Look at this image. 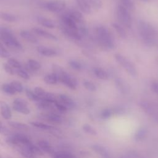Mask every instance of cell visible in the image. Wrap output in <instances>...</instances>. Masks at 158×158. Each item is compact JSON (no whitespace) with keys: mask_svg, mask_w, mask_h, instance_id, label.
I'll list each match as a JSON object with an SVG mask.
<instances>
[{"mask_svg":"<svg viewBox=\"0 0 158 158\" xmlns=\"http://www.w3.org/2000/svg\"><path fill=\"white\" fill-rule=\"evenodd\" d=\"M13 104L28 106V102H27V101H25V99H22V98H16V99H15L14 102H13Z\"/></svg>","mask_w":158,"mask_h":158,"instance_id":"46","label":"cell"},{"mask_svg":"<svg viewBox=\"0 0 158 158\" xmlns=\"http://www.w3.org/2000/svg\"><path fill=\"white\" fill-rule=\"evenodd\" d=\"M25 94L27 96V98L32 101H36V102H39L41 99L35 93L34 91H32L30 89H26L25 90Z\"/></svg>","mask_w":158,"mask_h":158,"instance_id":"31","label":"cell"},{"mask_svg":"<svg viewBox=\"0 0 158 158\" xmlns=\"http://www.w3.org/2000/svg\"><path fill=\"white\" fill-rule=\"evenodd\" d=\"M2 91L7 94L13 95L15 94V91L10 85V83H4L2 86Z\"/></svg>","mask_w":158,"mask_h":158,"instance_id":"32","label":"cell"},{"mask_svg":"<svg viewBox=\"0 0 158 158\" xmlns=\"http://www.w3.org/2000/svg\"><path fill=\"white\" fill-rule=\"evenodd\" d=\"M10 85H12V86L13 87V88L14 89V90L15 91L16 93L17 92V93H21V92L23 91V85L19 81H13L10 83Z\"/></svg>","mask_w":158,"mask_h":158,"instance_id":"39","label":"cell"},{"mask_svg":"<svg viewBox=\"0 0 158 158\" xmlns=\"http://www.w3.org/2000/svg\"><path fill=\"white\" fill-rule=\"evenodd\" d=\"M112 27L116 31L117 33L122 38H125L127 37V33L125 30L123 28L122 25L117 23H112Z\"/></svg>","mask_w":158,"mask_h":158,"instance_id":"27","label":"cell"},{"mask_svg":"<svg viewBox=\"0 0 158 158\" xmlns=\"http://www.w3.org/2000/svg\"><path fill=\"white\" fill-rule=\"evenodd\" d=\"M44 81L46 83L49 85L56 84L59 81L58 77L54 73H49L44 77Z\"/></svg>","mask_w":158,"mask_h":158,"instance_id":"23","label":"cell"},{"mask_svg":"<svg viewBox=\"0 0 158 158\" xmlns=\"http://www.w3.org/2000/svg\"><path fill=\"white\" fill-rule=\"evenodd\" d=\"M18 152L25 158H33L35 155L29 150V149L23 145L16 146Z\"/></svg>","mask_w":158,"mask_h":158,"instance_id":"20","label":"cell"},{"mask_svg":"<svg viewBox=\"0 0 158 158\" xmlns=\"http://www.w3.org/2000/svg\"><path fill=\"white\" fill-rule=\"evenodd\" d=\"M17 75L20 77L21 78L25 79V80H29L30 79V75L29 74L24 70H22V69H18L17 70Z\"/></svg>","mask_w":158,"mask_h":158,"instance_id":"43","label":"cell"},{"mask_svg":"<svg viewBox=\"0 0 158 158\" xmlns=\"http://www.w3.org/2000/svg\"><path fill=\"white\" fill-rule=\"evenodd\" d=\"M0 19L9 22H14L17 20V17L16 15L5 12L0 13Z\"/></svg>","mask_w":158,"mask_h":158,"instance_id":"25","label":"cell"},{"mask_svg":"<svg viewBox=\"0 0 158 158\" xmlns=\"http://www.w3.org/2000/svg\"><path fill=\"white\" fill-rule=\"evenodd\" d=\"M68 15L76 23H82L84 22V18L82 14L78 10H72L70 12Z\"/></svg>","mask_w":158,"mask_h":158,"instance_id":"19","label":"cell"},{"mask_svg":"<svg viewBox=\"0 0 158 158\" xmlns=\"http://www.w3.org/2000/svg\"><path fill=\"white\" fill-rule=\"evenodd\" d=\"M20 35L26 41H28L32 43H36L38 42V39L36 36L32 33L31 32L26 30H22L20 31Z\"/></svg>","mask_w":158,"mask_h":158,"instance_id":"15","label":"cell"},{"mask_svg":"<svg viewBox=\"0 0 158 158\" xmlns=\"http://www.w3.org/2000/svg\"><path fill=\"white\" fill-rule=\"evenodd\" d=\"M117 14L118 19L125 27L129 28H131L132 25V19L128 10L122 4H120L117 9Z\"/></svg>","mask_w":158,"mask_h":158,"instance_id":"6","label":"cell"},{"mask_svg":"<svg viewBox=\"0 0 158 158\" xmlns=\"http://www.w3.org/2000/svg\"><path fill=\"white\" fill-rule=\"evenodd\" d=\"M121 4L128 10H133L135 8V5L131 0H120Z\"/></svg>","mask_w":158,"mask_h":158,"instance_id":"34","label":"cell"},{"mask_svg":"<svg viewBox=\"0 0 158 158\" xmlns=\"http://www.w3.org/2000/svg\"><path fill=\"white\" fill-rule=\"evenodd\" d=\"M66 3L64 0H50L46 3V9L52 12H59L64 10Z\"/></svg>","mask_w":158,"mask_h":158,"instance_id":"8","label":"cell"},{"mask_svg":"<svg viewBox=\"0 0 158 158\" xmlns=\"http://www.w3.org/2000/svg\"><path fill=\"white\" fill-rule=\"evenodd\" d=\"M0 158H2V157L0 156Z\"/></svg>","mask_w":158,"mask_h":158,"instance_id":"49","label":"cell"},{"mask_svg":"<svg viewBox=\"0 0 158 158\" xmlns=\"http://www.w3.org/2000/svg\"><path fill=\"white\" fill-rule=\"evenodd\" d=\"M54 107L56 108V110H57L59 112H65L67 110V108L66 106H65L60 101H56L54 103H53Z\"/></svg>","mask_w":158,"mask_h":158,"instance_id":"36","label":"cell"},{"mask_svg":"<svg viewBox=\"0 0 158 158\" xmlns=\"http://www.w3.org/2000/svg\"><path fill=\"white\" fill-rule=\"evenodd\" d=\"M0 56L3 58H7L10 56L9 52L3 46L1 41H0Z\"/></svg>","mask_w":158,"mask_h":158,"instance_id":"40","label":"cell"},{"mask_svg":"<svg viewBox=\"0 0 158 158\" xmlns=\"http://www.w3.org/2000/svg\"><path fill=\"white\" fill-rule=\"evenodd\" d=\"M6 141L12 146H26L31 143V141L25 135L22 134H15L7 137Z\"/></svg>","mask_w":158,"mask_h":158,"instance_id":"7","label":"cell"},{"mask_svg":"<svg viewBox=\"0 0 158 158\" xmlns=\"http://www.w3.org/2000/svg\"><path fill=\"white\" fill-rule=\"evenodd\" d=\"M94 73L97 78L101 80H107L109 78L107 73L101 68H94Z\"/></svg>","mask_w":158,"mask_h":158,"instance_id":"26","label":"cell"},{"mask_svg":"<svg viewBox=\"0 0 158 158\" xmlns=\"http://www.w3.org/2000/svg\"><path fill=\"white\" fill-rule=\"evenodd\" d=\"M27 66L30 70L33 71L38 70L41 68V64L35 59H29L27 62Z\"/></svg>","mask_w":158,"mask_h":158,"instance_id":"30","label":"cell"},{"mask_svg":"<svg viewBox=\"0 0 158 158\" xmlns=\"http://www.w3.org/2000/svg\"><path fill=\"white\" fill-rule=\"evenodd\" d=\"M89 3L91 7H92L93 9L98 10L101 8L102 3L101 0H86Z\"/></svg>","mask_w":158,"mask_h":158,"instance_id":"33","label":"cell"},{"mask_svg":"<svg viewBox=\"0 0 158 158\" xmlns=\"http://www.w3.org/2000/svg\"><path fill=\"white\" fill-rule=\"evenodd\" d=\"M115 59L117 62L132 77L137 75V70L134 64L120 54H115Z\"/></svg>","mask_w":158,"mask_h":158,"instance_id":"5","label":"cell"},{"mask_svg":"<svg viewBox=\"0 0 158 158\" xmlns=\"http://www.w3.org/2000/svg\"><path fill=\"white\" fill-rule=\"evenodd\" d=\"M59 101H60L67 109H73L75 106L74 101L69 96L66 94H59Z\"/></svg>","mask_w":158,"mask_h":158,"instance_id":"13","label":"cell"},{"mask_svg":"<svg viewBox=\"0 0 158 158\" xmlns=\"http://www.w3.org/2000/svg\"><path fill=\"white\" fill-rule=\"evenodd\" d=\"M32 30L35 33L37 34L39 36H43V38H45L46 39L50 40H54V41L57 40V38L56 37V36L43 29H41L38 27H34L33 28Z\"/></svg>","mask_w":158,"mask_h":158,"instance_id":"12","label":"cell"},{"mask_svg":"<svg viewBox=\"0 0 158 158\" xmlns=\"http://www.w3.org/2000/svg\"><path fill=\"white\" fill-rule=\"evenodd\" d=\"M69 65L70 66L75 69V70H80L82 69V65L80 62H78V61H76V60H70L69 62Z\"/></svg>","mask_w":158,"mask_h":158,"instance_id":"42","label":"cell"},{"mask_svg":"<svg viewBox=\"0 0 158 158\" xmlns=\"http://www.w3.org/2000/svg\"><path fill=\"white\" fill-rule=\"evenodd\" d=\"M12 107L15 111L21 113V114H25V115L29 114L30 112V109L28 107V106H26L13 104Z\"/></svg>","mask_w":158,"mask_h":158,"instance_id":"24","label":"cell"},{"mask_svg":"<svg viewBox=\"0 0 158 158\" xmlns=\"http://www.w3.org/2000/svg\"><path fill=\"white\" fill-rule=\"evenodd\" d=\"M40 118L51 123H60L63 121V118L58 114L54 112H49L47 113L41 114Z\"/></svg>","mask_w":158,"mask_h":158,"instance_id":"9","label":"cell"},{"mask_svg":"<svg viewBox=\"0 0 158 158\" xmlns=\"http://www.w3.org/2000/svg\"><path fill=\"white\" fill-rule=\"evenodd\" d=\"M25 146H27L29 150L35 156V155H38V156H43V151L38 147V146H36L34 144H33L31 142L30 143H29L28 144L26 145Z\"/></svg>","mask_w":158,"mask_h":158,"instance_id":"28","label":"cell"},{"mask_svg":"<svg viewBox=\"0 0 158 158\" xmlns=\"http://www.w3.org/2000/svg\"><path fill=\"white\" fill-rule=\"evenodd\" d=\"M37 21L39 24L47 28H53L56 26L54 22L48 18H46L43 17H38L37 18Z\"/></svg>","mask_w":158,"mask_h":158,"instance_id":"18","label":"cell"},{"mask_svg":"<svg viewBox=\"0 0 158 158\" xmlns=\"http://www.w3.org/2000/svg\"><path fill=\"white\" fill-rule=\"evenodd\" d=\"M34 92H35V93L40 98L41 100H42V99L44 98V96L46 95V93H47L43 88L39 87V86L35 87V88H34ZM41 100H40V101H41Z\"/></svg>","mask_w":158,"mask_h":158,"instance_id":"38","label":"cell"},{"mask_svg":"<svg viewBox=\"0 0 158 158\" xmlns=\"http://www.w3.org/2000/svg\"><path fill=\"white\" fill-rule=\"evenodd\" d=\"M142 1H147V0H142Z\"/></svg>","mask_w":158,"mask_h":158,"instance_id":"50","label":"cell"},{"mask_svg":"<svg viewBox=\"0 0 158 158\" xmlns=\"http://www.w3.org/2000/svg\"><path fill=\"white\" fill-rule=\"evenodd\" d=\"M115 83L117 86L121 90H126V89L127 88V83L122 80V78H117L115 80Z\"/></svg>","mask_w":158,"mask_h":158,"instance_id":"37","label":"cell"},{"mask_svg":"<svg viewBox=\"0 0 158 158\" xmlns=\"http://www.w3.org/2000/svg\"><path fill=\"white\" fill-rule=\"evenodd\" d=\"M4 69L7 73H9V75H14V73H15V72L13 69V67H12L8 64H4Z\"/></svg>","mask_w":158,"mask_h":158,"instance_id":"45","label":"cell"},{"mask_svg":"<svg viewBox=\"0 0 158 158\" xmlns=\"http://www.w3.org/2000/svg\"><path fill=\"white\" fill-rule=\"evenodd\" d=\"M37 51L38 52L44 56H48V57H51V56H54L57 54V52L56 50L52 48H49L46 46H40L37 48Z\"/></svg>","mask_w":158,"mask_h":158,"instance_id":"16","label":"cell"},{"mask_svg":"<svg viewBox=\"0 0 158 158\" xmlns=\"http://www.w3.org/2000/svg\"><path fill=\"white\" fill-rule=\"evenodd\" d=\"M30 123L32 126H33L36 128L43 130H48V131H56V130H57V129L56 127H54V126L50 125L49 124L44 123L41 122L34 121V122H31Z\"/></svg>","mask_w":158,"mask_h":158,"instance_id":"17","label":"cell"},{"mask_svg":"<svg viewBox=\"0 0 158 158\" xmlns=\"http://www.w3.org/2000/svg\"><path fill=\"white\" fill-rule=\"evenodd\" d=\"M38 147L43 151L48 154H52L54 152V149L51 144L46 140H40L37 143Z\"/></svg>","mask_w":158,"mask_h":158,"instance_id":"14","label":"cell"},{"mask_svg":"<svg viewBox=\"0 0 158 158\" xmlns=\"http://www.w3.org/2000/svg\"><path fill=\"white\" fill-rule=\"evenodd\" d=\"M8 129L2 124L1 121L0 120V133L2 134H7L9 133Z\"/></svg>","mask_w":158,"mask_h":158,"instance_id":"47","label":"cell"},{"mask_svg":"<svg viewBox=\"0 0 158 158\" xmlns=\"http://www.w3.org/2000/svg\"><path fill=\"white\" fill-rule=\"evenodd\" d=\"M53 158H77L72 153L67 151H59L54 152L52 154Z\"/></svg>","mask_w":158,"mask_h":158,"instance_id":"22","label":"cell"},{"mask_svg":"<svg viewBox=\"0 0 158 158\" xmlns=\"http://www.w3.org/2000/svg\"><path fill=\"white\" fill-rule=\"evenodd\" d=\"M62 20L64 26L67 28L74 31H78V27H77V23L68 15H65L62 16Z\"/></svg>","mask_w":158,"mask_h":158,"instance_id":"10","label":"cell"},{"mask_svg":"<svg viewBox=\"0 0 158 158\" xmlns=\"http://www.w3.org/2000/svg\"><path fill=\"white\" fill-rule=\"evenodd\" d=\"M152 88L154 92L158 94V82H154L152 83Z\"/></svg>","mask_w":158,"mask_h":158,"instance_id":"48","label":"cell"},{"mask_svg":"<svg viewBox=\"0 0 158 158\" xmlns=\"http://www.w3.org/2000/svg\"><path fill=\"white\" fill-rule=\"evenodd\" d=\"M7 64L9 65H10L12 67L15 68V69H20L22 67L21 64L14 58H12V57L9 58L8 60H7Z\"/></svg>","mask_w":158,"mask_h":158,"instance_id":"35","label":"cell"},{"mask_svg":"<svg viewBox=\"0 0 158 158\" xmlns=\"http://www.w3.org/2000/svg\"><path fill=\"white\" fill-rule=\"evenodd\" d=\"M0 41L10 48L22 49V46L15 38L13 31L7 27H0Z\"/></svg>","mask_w":158,"mask_h":158,"instance_id":"2","label":"cell"},{"mask_svg":"<svg viewBox=\"0 0 158 158\" xmlns=\"http://www.w3.org/2000/svg\"><path fill=\"white\" fill-rule=\"evenodd\" d=\"M0 112L2 117L4 119L8 120L12 117L11 110L9 105L4 101H0Z\"/></svg>","mask_w":158,"mask_h":158,"instance_id":"11","label":"cell"},{"mask_svg":"<svg viewBox=\"0 0 158 158\" xmlns=\"http://www.w3.org/2000/svg\"><path fill=\"white\" fill-rule=\"evenodd\" d=\"M8 125L12 127V128H17V129H21V130H25L27 129L28 128V126L22 122H17V121H9L8 122Z\"/></svg>","mask_w":158,"mask_h":158,"instance_id":"29","label":"cell"},{"mask_svg":"<svg viewBox=\"0 0 158 158\" xmlns=\"http://www.w3.org/2000/svg\"><path fill=\"white\" fill-rule=\"evenodd\" d=\"M83 86L86 89L90 91H94L96 89V87L95 85L89 81H85L83 82Z\"/></svg>","mask_w":158,"mask_h":158,"instance_id":"41","label":"cell"},{"mask_svg":"<svg viewBox=\"0 0 158 158\" xmlns=\"http://www.w3.org/2000/svg\"><path fill=\"white\" fill-rule=\"evenodd\" d=\"M96 34L99 44L106 49H112L114 46V42L112 35L107 28L99 26L96 28Z\"/></svg>","mask_w":158,"mask_h":158,"instance_id":"4","label":"cell"},{"mask_svg":"<svg viewBox=\"0 0 158 158\" xmlns=\"http://www.w3.org/2000/svg\"><path fill=\"white\" fill-rule=\"evenodd\" d=\"M138 29L142 41L146 46L154 45L157 33L156 30L151 23L144 20H139L138 23Z\"/></svg>","mask_w":158,"mask_h":158,"instance_id":"1","label":"cell"},{"mask_svg":"<svg viewBox=\"0 0 158 158\" xmlns=\"http://www.w3.org/2000/svg\"><path fill=\"white\" fill-rule=\"evenodd\" d=\"M83 130L85 132L88 133H90V134H94L95 133V131L88 124H85L83 125Z\"/></svg>","mask_w":158,"mask_h":158,"instance_id":"44","label":"cell"},{"mask_svg":"<svg viewBox=\"0 0 158 158\" xmlns=\"http://www.w3.org/2000/svg\"><path fill=\"white\" fill-rule=\"evenodd\" d=\"M76 2L83 12L86 14L91 13V7L86 0H76Z\"/></svg>","mask_w":158,"mask_h":158,"instance_id":"21","label":"cell"},{"mask_svg":"<svg viewBox=\"0 0 158 158\" xmlns=\"http://www.w3.org/2000/svg\"><path fill=\"white\" fill-rule=\"evenodd\" d=\"M53 73H54L59 78V81L62 83L64 85L71 89H75L77 86V80L67 73L60 66L57 64L52 65Z\"/></svg>","mask_w":158,"mask_h":158,"instance_id":"3","label":"cell"}]
</instances>
